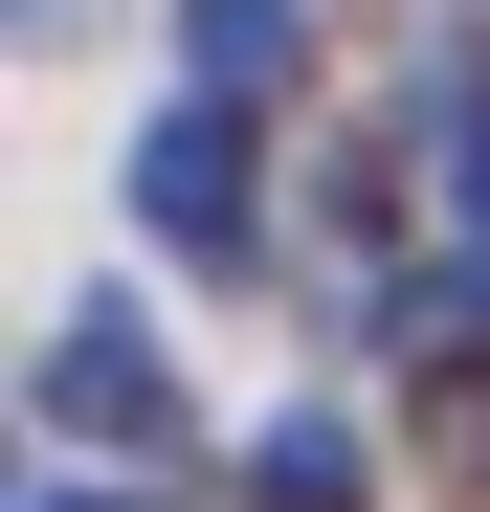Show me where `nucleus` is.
<instances>
[{"instance_id": "nucleus-1", "label": "nucleus", "mask_w": 490, "mask_h": 512, "mask_svg": "<svg viewBox=\"0 0 490 512\" xmlns=\"http://www.w3.org/2000/svg\"><path fill=\"white\" fill-rule=\"evenodd\" d=\"M134 223L179 245V268H268V223H245V112H223V90L134 134Z\"/></svg>"}, {"instance_id": "nucleus-2", "label": "nucleus", "mask_w": 490, "mask_h": 512, "mask_svg": "<svg viewBox=\"0 0 490 512\" xmlns=\"http://www.w3.org/2000/svg\"><path fill=\"white\" fill-rule=\"evenodd\" d=\"M45 423H67V446H179L156 334H134V312H67V334H45Z\"/></svg>"}, {"instance_id": "nucleus-3", "label": "nucleus", "mask_w": 490, "mask_h": 512, "mask_svg": "<svg viewBox=\"0 0 490 512\" xmlns=\"http://www.w3.org/2000/svg\"><path fill=\"white\" fill-rule=\"evenodd\" d=\"M179 67H201L223 112H268L290 67H312V0H179Z\"/></svg>"}, {"instance_id": "nucleus-4", "label": "nucleus", "mask_w": 490, "mask_h": 512, "mask_svg": "<svg viewBox=\"0 0 490 512\" xmlns=\"http://www.w3.org/2000/svg\"><path fill=\"white\" fill-rule=\"evenodd\" d=\"M379 468H357V423H268V446H245V512H357Z\"/></svg>"}, {"instance_id": "nucleus-5", "label": "nucleus", "mask_w": 490, "mask_h": 512, "mask_svg": "<svg viewBox=\"0 0 490 512\" xmlns=\"http://www.w3.org/2000/svg\"><path fill=\"white\" fill-rule=\"evenodd\" d=\"M23 23H45V45H67V23H90V0H23Z\"/></svg>"}, {"instance_id": "nucleus-6", "label": "nucleus", "mask_w": 490, "mask_h": 512, "mask_svg": "<svg viewBox=\"0 0 490 512\" xmlns=\"http://www.w3.org/2000/svg\"><path fill=\"white\" fill-rule=\"evenodd\" d=\"M23 512H90V490H23Z\"/></svg>"}]
</instances>
